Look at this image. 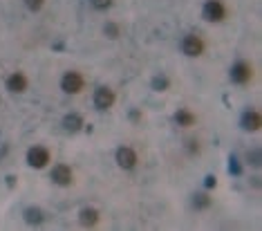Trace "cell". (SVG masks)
<instances>
[{
	"label": "cell",
	"mask_w": 262,
	"mask_h": 231,
	"mask_svg": "<svg viewBox=\"0 0 262 231\" xmlns=\"http://www.w3.org/2000/svg\"><path fill=\"white\" fill-rule=\"evenodd\" d=\"M92 101H94V108H97L99 112H105V110H110L112 106H115L117 94L108 86H99L97 90H94V99H92Z\"/></svg>",
	"instance_id": "1"
},
{
	"label": "cell",
	"mask_w": 262,
	"mask_h": 231,
	"mask_svg": "<svg viewBox=\"0 0 262 231\" xmlns=\"http://www.w3.org/2000/svg\"><path fill=\"white\" fill-rule=\"evenodd\" d=\"M25 159H27V164L32 169H36V171H43L47 164H50V159H52V155H50V151H47L45 146H32L27 151V155H25Z\"/></svg>",
	"instance_id": "2"
},
{
	"label": "cell",
	"mask_w": 262,
	"mask_h": 231,
	"mask_svg": "<svg viewBox=\"0 0 262 231\" xmlns=\"http://www.w3.org/2000/svg\"><path fill=\"white\" fill-rule=\"evenodd\" d=\"M202 16L208 23H222L226 18V7L222 0H206L202 7Z\"/></svg>",
	"instance_id": "3"
},
{
	"label": "cell",
	"mask_w": 262,
	"mask_h": 231,
	"mask_svg": "<svg viewBox=\"0 0 262 231\" xmlns=\"http://www.w3.org/2000/svg\"><path fill=\"white\" fill-rule=\"evenodd\" d=\"M83 86H85V81H83V76L79 72H74V70H70V72H65L61 76V90L65 94H79L83 90Z\"/></svg>",
	"instance_id": "4"
},
{
	"label": "cell",
	"mask_w": 262,
	"mask_h": 231,
	"mask_svg": "<svg viewBox=\"0 0 262 231\" xmlns=\"http://www.w3.org/2000/svg\"><path fill=\"white\" fill-rule=\"evenodd\" d=\"M251 79H253V68L247 61L233 63V68H231V81H233V83L247 86V83H251Z\"/></svg>",
	"instance_id": "5"
},
{
	"label": "cell",
	"mask_w": 262,
	"mask_h": 231,
	"mask_svg": "<svg viewBox=\"0 0 262 231\" xmlns=\"http://www.w3.org/2000/svg\"><path fill=\"white\" fill-rule=\"evenodd\" d=\"M204 50H206L204 40H202L200 36H195V34H188V36L182 38V52H184L186 56L198 58V56L204 54Z\"/></svg>",
	"instance_id": "6"
},
{
	"label": "cell",
	"mask_w": 262,
	"mask_h": 231,
	"mask_svg": "<svg viewBox=\"0 0 262 231\" xmlns=\"http://www.w3.org/2000/svg\"><path fill=\"white\" fill-rule=\"evenodd\" d=\"M115 159H117L119 169H123V171H133L137 166V153L130 146H119L115 153Z\"/></svg>",
	"instance_id": "7"
},
{
	"label": "cell",
	"mask_w": 262,
	"mask_h": 231,
	"mask_svg": "<svg viewBox=\"0 0 262 231\" xmlns=\"http://www.w3.org/2000/svg\"><path fill=\"white\" fill-rule=\"evenodd\" d=\"M50 177H52V182H54V184H58V186H70V184L74 182L72 169H70L68 164H56V166L52 169Z\"/></svg>",
	"instance_id": "8"
},
{
	"label": "cell",
	"mask_w": 262,
	"mask_h": 231,
	"mask_svg": "<svg viewBox=\"0 0 262 231\" xmlns=\"http://www.w3.org/2000/svg\"><path fill=\"white\" fill-rule=\"evenodd\" d=\"M5 86H7V90L9 92H14V94H23L29 88V79H27V74L25 72H11L7 76V81H5Z\"/></svg>",
	"instance_id": "9"
},
{
	"label": "cell",
	"mask_w": 262,
	"mask_h": 231,
	"mask_svg": "<svg viewBox=\"0 0 262 231\" xmlns=\"http://www.w3.org/2000/svg\"><path fill=\"white\" fill-rule=\"evenodd\" d=\"M260 112L258 110H253V108H247L242 112V117H240V126L242 130H247V133H255V130H260Z\"/></svg>",
	"instance_id": "10"
},
{
	"label": "cell",
	"mask_w": 262,
	"mask_h": 231,
	"mask_svg": "<svg viewBox=\"0 0 262 231\" xmlns=\"http://www.w3.org/2000/svg\"><path fill=\"white\" fill-rule=\"evenodd\" d=\"M61 123H63V128L68 130V133H72V135L85 128V123H83V117L79 115V112H70V115H65Z\"/></svg>",
	"instance_id": "11"
},
{
	"label": "cell",
	"mask_w": 262,
	"mask_h": 231,
	"mask_svg": "<svg viewBox=\"0 0 262 231\" xmlns=\"http://www.w3.org/2000/svg\"><path fill=\"white\" fill-rule=\"evenodd\" d=\"M101 213L99 209H94V206H85V209H81L79 213V222L83 224V227H94V224L99 222Z\"/></svg>",
	"instance_id": "12"
},
{
	"label": "cell",
	"mask_w": 262,
	"mask_h": 231,
	"mask_svg": "<svg viewBox=\"0 0 262 231\" xmlns=\"http://www.w3.org/2000/svg\"><path fill=\"white\" fill-rule=\"evenodd\" d=\"M175 121H177V126H180V128H190V126H195V123H198V117H195L188 108H182V110L175 112Z\"/></svg>",
	"instance_id": "13"
},
{
	"label": "cell",
	"mask_w": 262,
	"mask_h": 231,
	"mask_svg": "<svg viewBox=\"0 0 262 231\" xmlns=\"http://www.w3.org/2000/svg\"><path fill=\"white\" fill-rule=\"evenodd\" d=\"M23 218H25V222H27V224L36 227V224H43L45 213H43V209H38V206H27L25 213H23Z\"/></svg>",
	"instance_id": "14"
},
{
	"label": "cell",
	"mask_w": 262,
	"mask_h": 231,
	"mask_svg": "<svg viewBox=\"0 0 262 231\" xmlns=\"http://www.w3.org/2000/svg\"><path fill=\"white\" fill-rule=\"evenodd\" d=\"M150 86H152L155 92H166L170 88V79L168 76H164V74H159V76H155V79L150 81Z\"/></svg>",
	"instance_id": "15"
},
{
	"label": "cell",
	"mask_w": 262,
	"mask_h": 231,
	"mask_svg": "<svg viewBox=\"0 0 262 231\" xmlns=\"http://www.w3.org/2000/svg\"><path fill=\"white\" fill-rule=\"evenodd\" d=\"M193 206L198 211H204V209H208V206H211V198H208L206 193H198L193 198Z\"/></svg>",
	"instance_id": "16"
},
{
	"label": "cell",
	"mask_w": 262,
	"mask_h": 231,
	"mask_svg": "<svg viewBox=\"0 0 262 231\" xmlns=\"http://www.w3.org/2000/svg\"><path fill=\"white\" fill-rule=\"evenodd\" d=\"M103 34H105V36H108V38H112V40H115V38H119V36H121V27H119L117 25V23H105V27H103Z\"/></svg>",
	"instance_id": "17"
},
{
	"label": "cell",
	"mask_w": 262,
	"mask_h": 231,
	"mask_svg": "<svg viewBox=\"0 0 262 231\" xmlns=\"http://www.w3.org/2000/svg\"><path fill=\"white\" fill-rule=\"evenodd\" d=\"M229 173H231V175H235V177H240V175H242V166H240V162H237V157H235V155H231V157H229Z\"/></svg>",
	"instance_id": "18"
},
{
	"label": "cell",
	"mask_w": 262,
	"mask_h": 231,
	"mask_svg": "<svg viewBox=\"0 0 262 231\" xmlns=\"http://www.w3.org/2000/svg\"><path fill=\"white\" fill-rule=\"evenodd\" d=\"M23 3H25V7H27L29 11H34V14L45 7V0H23Z\"/></svg>",
	"instance_id": "19"
},
{
	"label": "cell",
	"mask_w": 262,
	"mask_h": 231,
	"mask_svg": "<svg viewBox=\"0 0 262 231\" xmlns=\"http://www.w3.org/2000/svg\"><path fill=\"white\" fill-rule=\"evenodd\" d=\"M112 3H115V0H90V5L97 11H105V9H110L112 7Z\"/></svg>",
	"instance_id": "20"
},
{
	"label": "cell",
	"mask_w": 262,
	"mask_h": 231,
	"mask_svg": "<svg viewBox=\"0 0 262 231\" xmlns=\"http://www.w3.org/2000/svg\"><path fill=\"white\" fill-rule=\"evenodd\" d=\"M247 159H249V164H251V166L258 169V166H260V151H258V148H255L253 153H249Z\"/></svg>",
	"instance_id": "21"
},
{
	"label": "cell",
	"mask_w": 262,
	"mask_h": 231,
	"mask_svg": "<svg viewBox=\"0 0 262 231\" xmlns=\"http://www.w3.org/2000/svg\"><path fill=\"white\" fill-rule=\"evenodd\" d=\"M186 144H188V153H190V155H195V153H200V144H198V141H195V139H188Z\"/></svg>",
	"instance_id": "22"
},
{
	"label": "cell",
	"mask_w": 262,
	"mask_h": 231,
	"mask_svg": "<svg viewBox=\"0 0 262 231\" xmlns=\"http://www.w3.org/2000/svg\"><path fill=\"white\" fill-rule=\"evenodd\" d=\"M215 184H217V177H215V175H206V177H204V186H206V188H213Z\"/></svg>",
	"instance_id": "23"
},
{
	"label": "cell",
	"mask_w": 262,
	"mask_h": 231,
	"mask_svg": "<svg viewBox=\"0 0 262 231\" xmlns=\"http://www.w3.org/2000/svg\"><path fill=\"white\" fill-rule=\"evenodd\" d=\"M130 119H133V121H139V119H141V112H139V110H133V112H130Z\"/></svg>",
	"instance_id": "24"
},
{
	"label": "cell",
	"mask_w": 262,
	"mask_h": 231,
	"mask_svg": "<svg viewBox=\"0 0 262 231\" xmlns=\"http://www.w3.org/2000/svg\"><path fill=\"white\" fill-rule=\"evenodd\" d=\"M14 182H16V177H14V175H7V184L14 186Z\"/></svg>",
	"instance_id": "25"
}]
</instances>
